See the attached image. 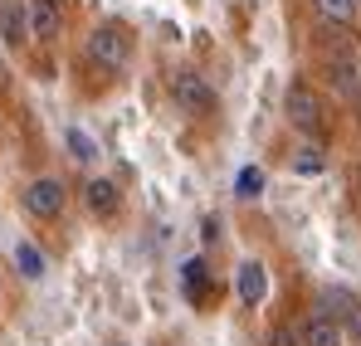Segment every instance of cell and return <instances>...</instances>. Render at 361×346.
<instances>
[{"instance_id":"1","label":"cell","mask_w":361,"mask_h":346,"mask_svg":"<svg viewBox=\"0 0 361 346\" xmlns=\"http://www.w3.org/2000/svg\"><path fill=\"white\" fill-rule=\"evenodd\" d=\"M88 58H93L98 68L118 73L122 63L132 58V30H127V25H118V20H103V25L88 35Z\"/></svg>"},{"instance_id":"2","label":"cell","mask_w":361,"mask_h":346,"mask_svg":"<svg viewBox=\"0 0 361 346\" xmlns=\"http://www.w3.org/2000/svg\"><path fill=\"white\" fill-rule=\"evenodd\" d=\"M171 103H176L180 113H190V117L215 113V88L205 83V73H195V68H176V73H171Z\"/></svg>"},{"instance_id":"3","label":"cell","mask_w":361,"mask_h":346,"mask_svg":"<svg viewBox=\"0 0 361 346\" xmlns=\"http://www.w3.org/2000/svg\"><path fill=\"white\" fill-rule=\"evenodd\" d=\"M63 200H68V190H63V180H54V175H39V180L25 185V210L35 220H59Z\"/></svg>"},{"instance_id":"4","label":"cell","mask_w":361,"mask_h":346,"mask_svg":"<svg viewBox=\"0 0 361 346\" xmlns=\"http://www.w3.org/2000/svg\"><path fill=\"white\" fill-rule=\"evenodd\" d=\"M283 113H288V122H293L298 132H317V127H322V98H317L307 83H293L288 98H283Z\"/></svg>"},{"instance_id":"5","label":"cell","mask_w":361,"mask_h":346,"mask_svg":"<svg viewBox=\"0 0 361 346\" xmlns=\"http://www.w3.org/2000/svg\"><path fill=\"white\" fill-rule=\"evenodd\" d=\"M30 39H59L63 35V5L59 0H25Z\"/></svg>"},{"instance_id":"6","label":"cell","mask_w":361,"mask_h":346,"mask_svg":"<svg viewBox=\"0 0 361 346\" xmlns=\"http://www.w3.org/2000/svg\"><path fill=\"white\" fill-rule=\"evenodd\" d=\"M235 297H240L244 307H259L269 297V273H264L259 259H244L240 268H235Z\"/></svg>"},{"instance_id":"7","label":"cell","mask_w":361,"mask_h":346,"mask_svg":"<svg viewBox=\"0 0 361 346\" xmlns=\"http://www.w3.org/2000/svg\"><path fill=\"white\" fill-rule=\"evenodd\" d=\"M83 200H88V210H93L98 220H113V215H118V205H122V190H118V180L98 175V180H88Z\"/></svg>"},{"instance_id":"8","label":"cell","mask_w":361,"mask_h":346,"mask_svg":"<svg viewBox=\"0 0 361 346\" xmlns=\"http://www.w3.org/2000/svg\"><path fill=\"white\" fill-rule=\"evenodd\" d=\"M0 39L10 49H25L30 44V20H25V5L20 0H5L0 5Z\"/></svg>"},{"instance_id":"9","label":"cell","mask_w":361,"mask_h":346,"mask_svg":"<svg viewBox=\"0 0 361 346\" xmlns=\"http://www.w3.org/2000/svg\"><path fill=\"white\" fill-rule=\"evenodd\" d=\"M302 346H347V332H342V322L337 317H312L307 327H302Z\"/></svg>"},{"instance_id":"10","label":"cell","mask_w":361,"mask_h":346,"mask_svg":"<svg viewBox=\"0 0 361 346\" xmlns=\"http://www.w3.org/2000/svg\"><path fill=\"white\" fill-rule=\"evenodd\" d=\"M180 283H185V297H190V302H200V297L210 292V264H205V259H185V264H180Z\"/></svg>"},{"instance_id":"11","label":"cell","mask_w":361,"mask_h":346,"mask_svg":"<svg viewBox=\"0 0 361 346\" xmlns=\"http://www.w3.org/2000/svg\"><path fill=\"white\" fill-rule=\"evenodd\" d=\"M15 268H20L25 278H44L49 264H44V254H39L35 244H15Z\"/></svg>"},{"instance_id":"12","label":"cell","mask_w":361,"mask_h":346,"mask_svg":"<svg viewBox=\"0 0 361 346\" xmlns=\"http://www.w3.org/2000/svg\"><path fill=\"white\" fill-rule=\"evenodd\" d=\"M312 5H317V15H322V20H332V25H352V20H357V0H312Z\"/></svg>"},{"instance_id":"13","label":"cell","mask_w":361,"mask_h":346,"mask_svg":"<svg viewBox=\"0 0 361 346\" xmlns=\"http://www.w3.org/2000/svg\"><path fill=\"white\" fill-rule=\"evenodd\" d=\"M322 166H327L322 147H298V152H293V171H298V175H317Z\"/></svg>"},{"instance_id":"14","label":"cell","mask_w":361,"mask_h":346,"mask_svg":"<svg viewBox=\"0 0 361 346\" xmlns=\"http://www.w3.org/2000/svg\"><path fill=\"white\" fill-rule=\"evenodd\" d=\"M68 156H73V161H93V156H98L93 137H88V132H78V127H68Z\"/></svg>"},{"instance_id":"15","label":"cell","mask_w":361,"mask_h":346,"mask_svg":"<svg viewBox=\"0 0 361 346\" xmlns=\"http://www.w3.org/2000/svg\"><path fill=\"white\" fill-rule=\"evenodd\" d=\"M332 78H337L342 93H357V63L352 58H332Z\"/></svg>"},{"instance_id":"16","label":"cell","mask_w":361,"mask_h":346,"mask_svg":"<svg viewBox=\"0 0 361 346\" xmlns=\"http://www.w3.org/2000/svg\"><path fill=\"white\" fill-rule=\"evenodd\" d=\"M259 185H264L259 166H244V171H240V195H244V200H254V195H259Z\"/></svg>"},{"instance_id":"17","label":"cell","mask_w":361,"mask_h":346,"mask_svg":"<svg viewBox=\"0 0 361 346\" xmlns=\"http://www.w3.org/2000/svg\"><path fill=\"white\" fill-rule=\"evenodd\" d=\"M264 346H302V332H293V327H274Z\"/></svg>"},{"instance_id":"18","label":"cell","mask_w":361,"mask_h":346,"mask_svg":"<svg viewBox=\"0 0 361 346\" xmlns=\"http://www.w3.org/2000/svg\"><path fill=\"white\" fill-rule=\"evenodd\" d=\"M342 317H347V327H342V332H352V337L361 342V302H352V307H347Z\"/></svg>"},{"instance_id":"19","label":"cell","mask_w":361,"mask_h":346,"mask_svg":"<svg viewBox=\"0 0 361 346\" xmlns=\"http://www.w3.org/2000/svg\"><path fill=\"white\" fill-rule=\"evenodd\" d=\"M118 346H127V342H118Z\"/></svg>"},{"instance_id":"20","label":"cell","mask_w":361,"mask_h":346,"mask_svg":"<svg viewBox=\"0 0 361 346\" xmlns=\"http://www.w3.org/2000/svg\"><path fill=\"white\" fill-rule=\"evenodd\" d=\"M357 5H361V0H357Z\"/></svg>"}]
</instances>
